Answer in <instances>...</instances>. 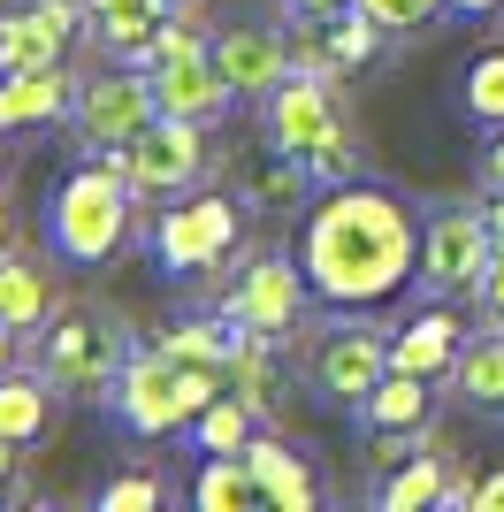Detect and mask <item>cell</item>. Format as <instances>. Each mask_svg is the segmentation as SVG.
<instances>
[{
    "label": "cell",
    "mask_w": 504,
    "mask_h": 512,
    "mask_svg": "<svg viewBox=\"0 0 504 512\" xmlns=\"http://www.w3.org/2000/svg\"><path fill=\"white\" fill-rule=\"evenodd\" d=\"M8 459H16V444H0V497H8Z\"/></svg>",
    "instance_id": "obj_38"
},
{
    "label": "cell",
    "mask_w": 504,
    "mask_h": 512,
    "mask_svg": "<svg viewBox=\"0 0 504 512\" xmlns=\"http://www.w3.org/2000/svg\"><path fill=\"white\" fill-rule=\"evenodd\" d=\"M451 390H459L474 413H504V329H482V337L459 344V360H451Z\"/></svg>",
    "instance_id": "obj_23"
},
{
    "label": "cell",
    "mask_w": 504,
    "mask_h": 512,
    "mask_svg": "<svg viewBox=\"0 0 504 512\" xmlns=\"http://www.w3.org/2000/svg\"><path fill=\"white\" fill-rule=\"evenodd\" d=\"M306 291H314V283H306V260H291V253H252L245 268H237V283L214 306L237 314L252 337H275V344H283L298 329V314H306Z\"/></svg>",
    "instance_id": "obj_10"
},
{
    "label": "cell",
    "mask_w": 504,
    "mask_h": 512,
    "mask_svg": "<svg viewBox=\"0 0 504 512\" xmlns=\"http://www.w3.org/2000/svg\"><path fill=\"white\" fill-rule=\"evenodd\" d=\"M474 306H482V321H489V329H504V245L489 253L482 283H474Z\"/></svg>",
    "instance_id": "obj_31"
},
{
    "label": "cell",
    "mask_w": 504,
    "mask_h": 512,
    "mask_svg": "<svg viewBox=\"0 0 504 512\" xmlns=\"http://www.w3.org/2000/svg\"><path fill=\"white\" fill-rule=\"evenodd\" d=\"M260 115H268V138H275V146H291L298 161H314L336 130H344V107H336L329 77H314V69H291V77L260 100Z\"/></svg>",
    "instance_id": "obj_11"
},
{
    "label": "cell",
    "mask_w": 504,
    "mask_h": 512,
    "mask_svg": "<svg viewBox=\"0 0 504 512\" xmlns=\"http://www.w3.org/2000/svg\"><path fill=\"white\" fill-rule=\"evenodd\" d=\"M466 344V321L443 314V306H428V314H413L390 337V367H405V375H428V383H451V360H459Z\"/></svg>",
    "instance_id": "obj_18"
},
{
    "label": "cell",
    "mask_w": 504,
    "mask_h": 512,
    "mask_svg": "<svg viewBox=\"0 0 504 512\" xmlns=\"http://www.w3.org/2000/svg\"><path fill=\"white\" fill-rule=\"evenodd\" d=\"M77 107V77L62 62L54 69H8L0 77V130H39V123H62Z\"/></svg>",
    "instance_id": "obj_16"
},
{
    "label": "cell",
    "mask_w": 504,
    "mask_h": 512,
    "mask_svg": "<svg viewBox=\"0 0 504 512\" xmlns=\"http://www.w3.org/2000/svg\"><path fill=\"white\" fill-rule=\"evenodd\" d=\"M390 39L367 8H336V16H298V31H291V69H314V77H344V69H359V62H375V46Z\"/></svg>",
    "instance_id": "obj_12"
},
{
    "label": "cell",
    "mask_w": 504,
    "mask_h": 512,
    "mask_svg": "<svg viewBox=\"0 0 504 512\" xmlns=\"http://www.w3.org/2000/svg\"><path fill=\"white\" fill-rule=\"evenodd\" d=\"M191 505L199 512H252V505H268V490H260L245 451H207L199 474H191Z\"/></svg>",
    "instance_id": "obj_22"
},
{
    "label": "cell",
    "mask_w": 504,
    "mask_h": 512,
    "mask_svg": "<svg viewBox=\"0 0 504 512\" xmlns=\"http://www.w3.org/2000/svg\"><path fill=\"white\" fill-rule=\"evenodd\" d=\"M130 214H138V184L123 176L115 153H84V169H69L54 184V207H46V230H54V253L77 260V268H100V260L123 253Z\"/></svg>",
    "instance_id": "obj_3"
},
{
    "label": "cell",
    "mask_w": 504,
    "mask_h": 512,
    "mask_svg": "<svg viewBox=\"0 0 504 512\" xmlns=\"http://www.w3.org/2000/svg\"><path fill=\"white\" fill-rule=\"evenodd\" d=\"M459 16H489V8H504V0H451Z\"/></svg>",
    "instance_id": "obj_37"
},
{
    "label": "cell",
    "mask_w": 504,
    "mask_h": 512,
    "mask_svg": "<svg viewBox=\"0 0 504 512\" xmlns=\"http://www.w3.org/2000/svg\"><path fill=\"white\" fill-rule=\"evenodd\" d=\"M459 115L482 130H504V46H489V54H474L459 77Z\"/></svg>",
    "instance_id": "obj_26"
},
{
    "label": "cell",
    "mask_w": 504,
    "mask_h": 512,
    "mask_svg": "<svg viewBox=\"0 0 504 512\" xmlns=\"http://www.w3.org/2000/svg\"><path fill=\"white\" fill-rule=\"evenodd\" d=\"M252 421H260V413H252L245 398L230 390V398H214V406L199 413V421H191L184 436H191L199 451H245V444H252Z\"/></svg>",
    "instance_id": "obj_27"
},
{
    "label": "cell",
    "mask_w": 504,
    "mask_h": 512,
    "mask_svg": "<svg viewBox=\"0 0 504 512\" xmlns=\"http://www.w3.org/2000/svg\"><path fill=\"white\" fill-rule=\"evenodd\" d=\"M214 62H222L237 100H268L291 77V39L268 23H230V31H214Z\"/></svg>",
    "instance_id": "obj_14"
},
{
    "label": "cell",
    "mask_w": 504,
    "mask_h": 512,
    "mask_svg": "<svg viewBox=\"0 0 504 512\" xmlns=\"http://www.w3.org/2000/svg\"><path fill=\"white\" fill-rule=\"evenodd\" d=\"M489 184H504V130H497V146H489Z\"/></svg>",
    "instance_id": "obj_36"
},
{
    "label": "cell",
    "mask_w": 504,
    "mask_h": 512,
    "mask_svg": "<svg viewBox=\"0 0 504 512\" xmlns=\"http://www.w3.org/2000/svg\"><path fill=\"white\" fill-rule=\"evenodd\" d=\"M474 512H504V467L474 474Z\"/></svg>",
    "instance_id": "obj_32"
},
{
    "label": "cell",
    "mask_w": 504,
    "mask_h": 512,
    "mask_svg": "<svg viewBox=\"0 0 504 512\" xmlns=\"http://www.w3.org/2000/svg\"><path fill=\"white\" fill-rule=\"evenodd\" d=\"M8 245H16V207L0 199V253H8Z\"/></svg>",
    "instance_id": "obj_35"
},
{
    "label": "cell",
    "mask_w": 504,
    "mask_h": 512,
    "mask_svg": "<svg viewBox=\"0 0 504 512\" xmlns=\"http://www.w3.org/2000/svg\"><path fill=\"white\" fill-rule=\"evenodd\" d=\"M359 421H367V428H390V436H428V421H436V383H428V375L390 367V375L367 390Z\"/></svg>",
    "instance_id": "obj_19"
},
{
    "label": "cell",
    "mask_w": 504,
    "mask_h": 512,
    "mask_svg": "<svg viewBox=\"0 0 504 512\" xmlns=\"http://www.w3.org/2000/svg\"><path fill=\"white\" fill-rule=\"evenodd\" d=\"M222 367H199V360H176L161 344H138L115 383V413H123L130 436H184L199 413L222 398Z\"/></svg>",
    "instance_id": "obj_4"
},
{
    "label": "cell",
    "mask_w": 504,
    "mask_h": 512,
    "mask_svg": "<svg viewBox=\"0 0 504 512\" xmlns=\"http://www.w3.org/2000/svg\"><path fill=\"white\" fill-rule=\"evenodd\" d=\"M291 16H336V8H352V0H283Z\"/></svg>",
    "instance_id": "obj_33"
},
{
    "label": "cell",
    "mask_w": 504,
    "mask_h": 512,
    "mask_svg": "<svg viewBox=\"0 0 504 512\" xmlns=\"http://www.w3.org/2000/svg\"><path fill=\"white\" fill-rule=\"evenodd\" d=\"M0 169H8V130H0Z\"/></svg>",
    "instance_id": "obj_39"
},
{
    "label": "cell",
    "mask_w": 504,
    "mask_h": 512,
    "mask_svg": "<svg viewBox=\"0 0 504 512\" xmlns=\"http://www.w3.org/2000/svg\"><path fill=\"white\" fill-rule=\"evenodd\" d=\"M161 115V92H153V69H100V77H84L77 85V107H69V123H77V146L84 153H123L138 130Z\"/></svg>",
    "instance_id": "obj_6"
},
{
    "label": "cell",
    "mask_w": 504,
    "mask_h": 512,
    "mask_svg": "<svg viewBox=\"0 0 504 512\" xmlns=\"http://www.w3.org/2000/svg\"><path fill=\"white\" fill-rule=\"evenodd\" d=\"M306 283L321 306H390L405 283L420 276V222L405 199H390L382 184H329L321 207L306 214Z\"/></svg>",
    "instance_id": "obj_1"
},
{
    "label": "cell",
    "mask_w": 504,
    "mask_h": 512,
    "mask_svg": "<svg viewBox=\"0 0 504 512\" xmlns=\"http://www.w3.org/2000/svg\"><path fill=\"white\" fill-rule=\"evenodd\" d=\"M245 459H252V474H260L268 505H283V512H314V505H321V482L306 474V459H298L283 436H252Z\"/></svg>",
    "instance_id": "obj_21"
},
{
    "label": "cell",
    "mask_w": 504,
    "mask_h": 512,
    "mask_svg": "<svg viewBox=\"0 0 504 512\" xmlns=\"http://www.w3.org/2000/svg\"><path fill=\"white\" fill-rule=\"evenodd\" d=\"M314 192V169L298 161L291 146H252L245 161H237V199L245 207H260V214H283V207H298V199Z\"/></svg>",
    "instance_id": "obj_17"
},
{
    "label": "cell",
    "mask_w": 504,
    "mask_h": 512,
    "mask_svg": "<svg viewBox=\"0 0 504 512\" xmlns=\"http://www.w3.org/2000/svg\"><path fill=\"white\" fill-rule=\"evenodd\" d=\"M367 16L382 23V31H398V39H413V31H428V23L451 8V0H359Z\"/></svg>",
    "instance_id": "obj_28"
},
{
    "label": "cell",
    "mask_w": 504,
    "mask_h": 512,
    "mask_svg": "<svg viewBox=\"0 0 504 512\" xmlns=\"http://www.w3.org/2000/svg\"><path fill=\"white\" fill-rule=\"evenodd\" d=\"M161 482H153V474H123V482H107V490H100V512H153V505H161Z\"/></svg>",
    "instance_id": "obj_30"
},
{
    "label": "cell",
    "mask_w": 504,
    "mask_h": 512,
    "mask_svg": "<svg viewBox=\"0 0 504 512\" xmlns=\"http://www.w3.org/2000/svg\"><path fill=\"white\" fill-rule=\"evenodd\" d=\"M77 31H84V0H23L16 16H0V77L8 69H54Z\"/></svg>",
    "instance_id": "obj_13"
},
{
    "label": "cell",
    "mask_w": 504,
    "mask_h": 512,
    "mask_svg": "<svg viewBox=\"0 0 504 512\" xmlns=\"http://www.w3.org/2000/svg\"><path fill=\"white\" fill-rule=\"evenodd\" d=\"M390 375V337H382L367 306H336V321H321V337L306 344V383L329 406H367V390Z\"/></svg>",
    "instance_id": "obj_5"
},
{
    "label": "cell",
    "mask_w": 504,
    "mask_h": 512,
    "mask_svg": "<svg viewBox=\"0 0 504 512\" xmlns=\"http://www.w3.org/2000/svg\"><path fill=\"white\" fill-rule=\"evenodd\" d=\"M115 161H123V176L138 184V199L199 192V176H207V123H191V115H153Z\"/></svg>",
    "instance_id": "obj_8"
},
{
    "label": "cell",
    "mask_w": 504,
    "mask_h": 512,
    "mask_svg": "<svg viewBox=\"0 0 504 512\" xmlns=\"http://www.w3.org/2000/svg\"><path fill=\"white\" fill-rule=\"evenodd\" d=\"M16 337H23V329H8V321H0V375H8V360H16Z\"/></svg>",
    "instance_id": "obj_34"
},
{
    "label": "cell",
    "mask_w": 504,
    "mask_h": 512,
    "mask_svg": "<svg viewBox=\"0 0 504 512\" xmlns=\"http://www.w3.org/2000/svg\"><path fill=\"white\" fill-rule=\"evenodd\" d=\"M443 490H451V459L420 444L413 459L382 467V482H375V512H428V505H443Z\"/></svg>",
    "instance_id": "obj_20"
},
{
    "label": "cell",
    "mask_w": 504,
    "mask_h": 512,
    "mask_svg": "<svg viewBox=\"0 0 504 512\" xmlns=\"http://www.w3.org/2000/svg\"><path fill=\"white\" fill-rule=\"evenodd\" d=\"M46 398H54V383H46L39 367H31V375H16V367H8V375H0V444H39L46 436V421H54V406H46Z\"/></svg>",
    "instance_id": "obj_24"
},
{
    "label": "cell",
    "mask_w": 504,
    "mask_h": 512,
    "mask_svg": "<svg viewBox=\"0 0 504 512\" xmlns=\"http://www.w3.org/2000/svg\"><path fill=\"white\" fill-rule=\"evenodd\" d=\"M168 16H176V0H84V39L115 62H146Z\"/></svg>",
    "instance_id": "obj_15"
},
{
    "label": "cell",
    "mask_w": 504,
    "mask_h": 512,
    "mask_svg": "<svg viewBox=\"0 0 504 512\" xmlns=\"http://www.w3.org/2000/svg\"><path fill=\"white\" fill-rule=\"evenodd\" d=\"M46 314H54V291H46L39 260L0 253V321H8V329H39Z\"/></svg>",
    "instance_id": "obj_25"
},
{
    "label": "cell",
    "mask_w": 504,
    "mask_h": 512,
    "mask_svg": "<svg viewBox=\"0 0 504 512\" xmlns=\"http://www.w3.org/2000/svg\"><path fill=\"white\" fill-rule=\"evenodd\" d=\"M306 169H314L321 192H329V184H352V176H359V146H352V130H336V138L314 153V161H306Z\"/></svg>",
    "instance_id": "obj_29"
},
{
    "label": "cell",
    "mask_w": 504,
    "mask_h": 512,
    "mask_svg": "<svg viewBox=\"0 0 504 512\" xmlns=\"http://www.w3.org/2000/svg\"><path fill=\"white\" fill-rule=\"evenodd\" d=\"M130 321L107 314V306H54L39 337V375L54 383V398H77V406H115V383L130 367Z\"/></svg>",
    "instance_id": "obj_2"
},
{
    "label": "cell",
    "mask_w": 504,
    "mask_h": 512,
    "mask_svg": "<svg viewBox=\"0 0 504 512\" xmlns=\"http://www.w3.org/2000/svg\"><path fill=\"white\" fill-rule=\"evenodd\" d=\"M237 207L230 192H176V207H161L153 222V260L168 276H199V268H222L237 253Z\"/></svg>",
    "instance_id": "obj_7"
},
{
    "label": "cell",
    "mask_w": 504,
    "mask_h": 512,
    "mask_svg": "<svg viewBox=\"0 0 504 512\" xmlns=\"http://www.w3.org/2000/svg\"><path fill=\"white\" fill-rule=\"evenodd\" d=\"M489 253H497V230H489L482 207L428 214V230H420V291L428 299H474Z\"/></svg>",
    "instance_id": "obj_9"
}]
</instances>
